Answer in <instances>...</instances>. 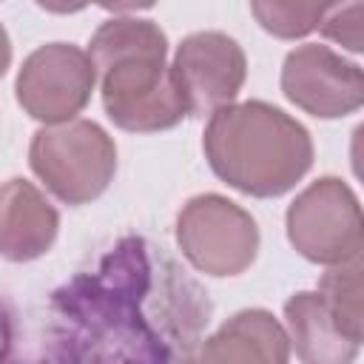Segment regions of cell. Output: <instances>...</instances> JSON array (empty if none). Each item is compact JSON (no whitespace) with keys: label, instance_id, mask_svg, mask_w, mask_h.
<instances>
[{"label":"cell","instance_id":"1","mask_svg":"<svg viewBox=\"0 0 364 364\" xmlns=\"http://www.w3.org/2000/svg\"><path fill=\"white\" fill-rule=\"evenodd\" d=\"M48 336L63 358H196L208 293L145 236H125L91 270L57 287Z\"/></svg>","mask_w":364,"mask_h":364},{"label":"cell","instance_id":"2","mask_svg":"<svg viewBox=\"0 0 364 364\" xmlns=\"http://www.w3.org/2000/svg\"><path fill=\"white\" fill-rule=\"evenodd\" d=\"M108 119L131 134L168 131L188 117L168 65V37L154 20H105L88 43Z\"/></svg>","mask_w":364,"mask_h":364},{"label":"cell","instance_id":"3","mask_svg":"<svg viewBox=\"0 0 364 364\" xmlns=\"http://www.w3.org/2000/svg\"><path fill=\"white\" fill-rule=\"evenodd\" d=\"M202 148L210 171L256 199H273L296 188L313 165L310 131L282 108L247 100L210 114Z\"/></svg>","mask_w":364,"mask_h":364},{"label":"cell","instance_id":"4","mask_svg":"<svg viewBox=\"0 0 364 364\" xmlns=\"http://www.w3.org/2000/svg\"><path fill=\"white\" fill-rule=\"evenodd\" d=\"M28 165L60 202L88 205L114 182L117 145L102 125L74 117L34 131Z\"/></svg>","mask_w":364,"mask_h":364},{"label":"cell","instance_id":"5","mask_svg":"<svg viewBox=\"0 0 364 364\" xmlns=\"http://www.w3.org/2000/svg\"><path fill=\"white\" fill-rule=\"evenodd\" d=\"M287 242L313 264H341L364 250V208L338 176L310 182L284 213Z\"/></svg>","mask_w":364,"mask_h":364},{"label":"cell","instance_id":"6","mask_svg":"<svg viewBox=\"0 0 364 364\" xmlns=\"http://www.w3.org/2000/svg\"><path fill=\"white\" fill-rule=\"evenodd\" d=\"M176 245L182 256L205 276H239L259 253V228L253 216L219 193L188 199L176 216Z\"/></svg>","mask_w":364,"mask_h":364},{"label":"cell","instance_id":"7","mask_svg":"<svg viewBox=\"0 0 364 364\" xmlns=\"http://www.w3.org/2000/svg\"><path fill=\"white\" fill-rule=\"evenodd\" d=\"M94 85L97 65L88 51L74 43H46L23 60L14 94L31 119L57 125L74 119L88 105Z\"/></svg>","mask_w":364,"mask_h":364},{"label":"cell","instance_id":"8","mask_svg":"<svg viewBox=\"0 0 364 364\" xmlns=\"http://www.w3.org/2000/svg\"><path fill=\"white\" fill-rule=\"evenodd\" d=\"M282 91L304 114L338 119L364 108V68L327 46L307 43L284 57Z\"/></svg>","mask_w":364,"mask_h":364},{"label":"cell","instance_id":"9","mask_svg":"<svg viewBox=\"0 0 364 364\" xmlns=\"http://www.w3.org/2000/svg\"><path fill=\"white\" fill-rule=\"evenodd\" d=\"M173 77L188 117H210L239 97L247 77V57L233 37L222 31H196L176 46Z\"/></svg>","mask_w":364,"mask_h":364},{"label":"cell","instance_id":"10","mask_svg":"<svg viewBox=\"0 0 364 364\" xmlns=\"http://www.w3.org/2000/svg\"><path fill=\"white\" fill-rule=\"evenodd\" d=\"M60 230L57 208L26 179L3 185L0 250L9 262H34L51 250Z\"/></svg>","mask_w":364,"mask_h":364},{"label":"cell","instance_id":"11","mask_svg":"<svg viewBox=\"0 0 364 364\" xmlns=\"http://www.w3.org/2000/svg\"><path fill=\"white\" fill-rule=\"evenodd\" d=\"M290 333L267 310H239L210 338L202 341L199 355L205 361H273L290 358Z\"/></svg>","mask_w":364,"mask_h":364},{"label":"cell","instance_id":"12","mask_svg":"<svg viewBox=\"0 0 364 364\" xmlns=\"http://www.w3.org/2000/svg\"><path fill=\"white\" fill-rule=\"evenodd\" d=\"M284 327L296 355L307 364H344L358 355V344L338 330L321 290L290 296L284 301Z\"/></svg>","mask_w":364,"mask_h":364},{"label":"cell","instance_id":"13","mask_svg":"<svg viewBox=\"0 0 364 364\" xmlns=\"http://www.w3.org/2000/svg\"><path fill=\"white\" fill-rule=\"evenodd\" d=\"M318 290L338 330L353 344L361 347L364 344V250H358L353 259L341 264H333L318 279Z\"/></svg>","mask_w":364,"mask_h":364},{"label":"cell","instance_id":"14","mask_svg":"<svg viewBox=\"0 0 364 364\" xmlns=\"http://www.w3.org/2000/svg\"><path fill=\"white\" fill-rule=\"evenodd\" d=\"M338 0H250L256 23L279 40H301L321 28Z\"/></svg>","mask_w":364,"mask_h":364},{"label":"cell","instance_id":"15","mask_svg":"<svg viewBox=\"0 0 364 364\" xmlns=\"http://www.w3.org/2000/svg\"><path fill=\"white\" fill-rule=\"evenodd\" d=\"M321 34L347 51L364 54V0H338L327 11Z\"/></svg>","mask_w":364,"mask_h":364},{"label":"cell","instance_id":"16","mask_svg":"<svg viewBox=\"0 0 364 364\" xmlns=\"http://www.w3.org/2000/svg\"><path fill=\"white\" fill-rule=\"evenodd\" d=\"M350 165H353V173L358 176V182L364 185V122H358L350 136Z\"/></svg>","mask_w":364,"mask_h":364},{"label":"cell","instance_id":"17","mask_svg":"<svg viewBox=\"0 0 364 364\" xmlns=\"http://www.w3.org/2000/svg\"><path fill=\"white\" fill-rule=\"evenodd\" d=\"M34 3L51 14H74V11H82L91 0H34Z\"/></svg>","mask_w":364,"mask_h":364},{"label":"cell","instance_id":"18","mask_svg":"<svg viewBox=\"0 0 364 364\" xmlns=\"http://www.w3.org/2000/svg\"><path fill=\"white\" fill-rule=\"evenodd\" d=\"M105 11H136V9H151L156 0H91Z\"/></svg>","mask_w":364,"mask_h":364}]
</instances>
